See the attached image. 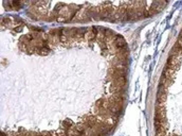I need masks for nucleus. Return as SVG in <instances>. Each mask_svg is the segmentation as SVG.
Returning <instances> with one entry per match:
<instances>
[{"label": "nucleus", "mask_w": 182, "mask_h": 136, "mask_svg": "<svg viewBox=\"0 0 182 136\" xmlns=\"http://www.w3.org/2000/svg\"><path fill=\"white\" fill-rule=\"evenodd\" d=\"M180 65H181V61L175 55H169L168 60H167V65L166 67L169 68L172 70H177L180 68Z\"/></svg>", "instance_id": "f257e3e1"}, {"label": "nucleus", "mask_w": 182, "mask_h": 136, "mask_svg": "<svg viewBox=\"0 0 182 136\" xmlns=\"http://www.w3.org/2000/svg\"><path fill=\"white\" fill-rule=\"evenodd\" d=\"M21 30H22V26H18L17 28H15V29H14V31H15V32H20Z\"/></svg>", "instance_id": "f03ea898"}, {"label": "nucleus", "mask_w": 182, "mask_h": 136, "mask_svg": "<svg viewBox=\"0 0 182 136\" xmlns=\"http://www.w3.org/2000/svg\"><path fill=\"white\" fill-rule=\"evenodd\" d=\"M1 136H6V134H5V133H3V132H2V133H1Z\"/></svg>", "instance_id": "7ed1b4c3"}, {"label": "nucleus", "mask_w": 182, "mask_h": 136, "mask_svg": "<svg viewBox=\"0 0 182 136\" xmlns=\"http://www.w3.org/2000/svg\"><path fill=\"white\" fill-rule=\"evenodd\" d=\"M170 136H178V135H176V134H173V135H170Z\"/></svg>", "instance_id": "20e7f679"}]
</instances>
